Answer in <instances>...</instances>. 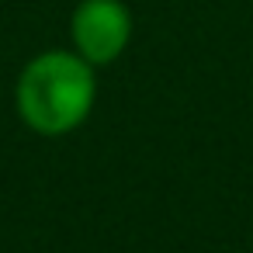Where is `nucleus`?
<instances>
[{"label":"nucleus","instance_id":"nucleus-1","mask_svg":"<svg viewBox=\"0 0 253 253\" xmlns=\"http://www.w3.org/2000/svg\"><path fill=\"white\" fill-rule=\"evenodd\" d=\"M97 104V70L73 49L35 52L14 84V111L42 139L77 132Z\"/></svg>","mask_w":253,"mask_h":253},{"label":"nucleus","instance_id":"nucleus-2","mask_svg":"<svg viewBox=\"0 0 253 253\" xmlns=\"http://www.w3.org/2000/svg\"><path fill=\"white\" fill-rule=\"evenodd\" d=\"M135 35V18L125 0H77L70 14V49L94 70L125 56Z\"/></svg>","mask_w":253,"mask_h":253}]
</instances>
